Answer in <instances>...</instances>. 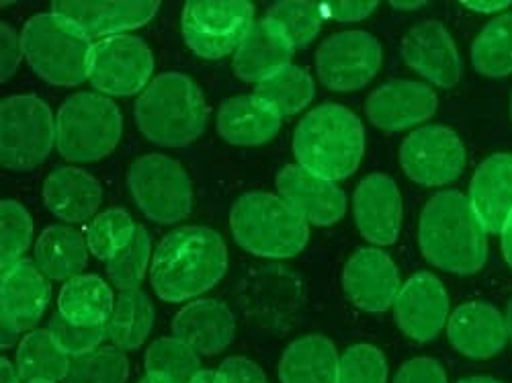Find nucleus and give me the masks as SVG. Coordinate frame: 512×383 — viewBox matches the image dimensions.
<instances>
[{
  "label": "nucleus",
  "instance_id": "obj_10",
  "mask_svg": "<svg viewBox=\"0 0 512 383\" xmlns=\"http://www.w3.org/2000/svg\"><path fill=\"white\" fill-rule=\"evenodd\" d=\"M252 25L254 7L240 0H195L185 5L181 17L185 44L203 60H220L236 54Z\"/></svg>",
  "mask_w": 512,
  "mask_h": 383
},
{
  "label": "nucleus",
  "instance_id": "obj_14",
  "mask_svg": "<svg viewBox=\"0 0 512 383\" xmlns=\"http://www.w3.org/2000/svg\"><path fill=\"white\" fill-rule=\"evenodd\" d=\"M449 295L441 279L429 271L412 275L394 302L398 328L418 343L435 340L449 322Z\"/></svg>",
  "mask_w": 512,
  "mask_h": 383
},
{
  "label": "nucleus",
  "instance_id": "obj_8",
  "mask_svg": "<svg viewBox=\"0 0 512 383\" xmlns=\"http://www.w3.org/2000/svg\"><path fill=\"white\" fill-rule=\"evenodd\" d=\"M56 146V117L33 95H13L0 105V162L13 173H29Z\"/></svg>",
  "mask_w": 512,
  "mask_h": 383
},
{
  "label": "nucleus",
  "instance_id": "obj_21",
  "mask_svg": "<svg viewBox=\"0 0 512 383\" xmlns=\"http://www.w3.org/2000/svg\"><path fill=\"white\" fill-rule=\"evenodd\" d=\"M447 338L469 359H490L508 343L506 316L488 302H467L449 316Z\"/></svg>",
  "mask_w": 512,
  "mask_h": 383
},
{
  "label": "nucleus",
  "instance_id": "obj_50",
  "mask_svg": "<svg viewBox=\"0 0 512 383\" xmlns=\"http://www.w3.org/2000/svg\"><path fill=\"white\" fill-rule=\"evenodd\" d=\"M0 373H3V381H0V383H23L17 365L11 363L9 359L0 361Z\"/></svg>",
  "mask_w": 512,
  "mask_h": 383
},
{
  "label": "nucleus",
  "instance_id": "obj_37",
  "mask_svg": "<svg viewBox=\"0 0 512 383\" xmlns=\"http://www.w3.org/2000/svg\"><path fill=\"white\" fill-rule=\"evenodd\" d=\"M130 361L117 347H99L87 355L72 357L62 383H127Z\"/></svg>",
  "mask_w": 512,
  "mask_h": 383
},
{
  "label": "nucleus",
  "instance_id": "obj_9",
  "mask_svg": "<svg viewBox=\"0 0 512 383\" xmlns=\"http://www.w3.org/2000/svg\"><path fill=\"white\" fill-rule=\"evenodd\" d=\"M127 187L142 214L162 226L177 224L193 211V183L183 164L166 154H144L127 173Z\"/></svg>",
  "mask_w": 512,
  "mask_h": 383
},
{
  "label": "nucleus",
  "instance_id": "obj_31",
  "mask_svg": "<svg viewBox=\"0 0 512 383\" xmlns=\"http://www.w3.org/2000/svg\"><path fill=\"white\" fill-rule=\"evenodd\" d=\"M154 326V304L142 289L119 291L115 295L113 314L105 330L111 345L121 351L140 349Z\"/></svg>",
  "mask_w": 512,
  "mask_h": 383
},
{
  "label": "nucleus",
  "instance_id": "obj_32",
  "mask_svg": "<svg viewBox=\"0 0 512 383\" xmlns=\"http://www.w3.org/2000/svg\"><path fill=\"white\" fill-rule=\"evenodd\" d=\"M23 383H58L66 379L70 357L58 347L48 328L27 332L17 347L15 361Z\"/></svg>",
  "mask_w": 512,
  "mask_h": 383
},
{
  "label": "nucleus",
  "instance_id": "obj_1",
  "mask_svg": "<svg viewBox=\"0 0 512 383\" xmlns=\"http://www.w3.org/2000/svg\"><path fill=\"white\" fill-rule=\"evenodd\" d=\"M228 271V246L207 226H181L154 250L150 283L160 300L181 304L216 287Z\"/></svg>",
  "mask_w": 512,
  "mask_h": 383
},
{
  "label": "nucleus",
  "instance_id": "obj_28",
  "mask_svg": "<svg viewBox=\"0 0 512 383\" xmlns=\"http://www.w3.org/2000/svg\"><path fill=\"white\" fill-rule=\"evenodd\" d=\"M340 357L330 338L308 334L293 340L279 361L281 383H338Z\"/></svg>",
  "mask_w": 512,
  "mask_h": 383
},
{
  "label": "nucleus",
  "instance_id": "obj_52",
  "mask_svg": "<svg viewBox=\"0 0 512 383\" xmlns=\"http://www.w3.org/2000/svg\"><path fill=\"white\" fill-rule=\"evenodd\" d=\"M426 3H422V0H414V3H410V0H394L392 7L394 9H402V11H416V9H422Z\"/></svg>",
  "mask_w": 512,
  "mask_h": 383
},
{
  "label": "nucleus",
  "instance_id": "obj_40",
  "mask_svg": "<svg viewBox=\"0 0 512 383\" xmlns=\"http://www.w3.org/2000/svg\"><path fill=\"white\" fill-rule=\"evenodd\" d=\"M33 236V220L29 211L13 199H5L0 203V240H3V252H0V263L3 273L13 269L21 257L31 246Z\"/></svg>",
  "mask_w": 512,
  "mask_h": 383
},
{
  "label": "nucleus",
  "instance_id": "obj_42",
  "mask_svg": "<svg viewBox=\"0 0 512 383\" xmlns=\"http://www.w3.org/2000/svg\"><path fill=\"white\" fill-rule=\"evenodd\" d=\"M48 330L54 336L58 347L68 355V357H80L87 355L103 345V340L107 338L105 326H78L66 320L60 312L52 314L48 322Z\"/></svg>",
  "mask_w": 512,
  "mask_h": 383
},
{
  "label": "nucleus",
  "instance_id": "obj_20",
  "mask_svg": "<svg viewBox=\"0 0 512 383\" xmlns=\"http://www.w3.org/2000/svg\"><path fill=\"white\" fill-rule=\"evenodd\" d=\"M160 11L156 0H121V3H95V0H58L52 13L78 27L84 35L111 37L144 27Z\"/></svg>",
  "mask_w": 512,
  "mask_h": 383
},
{
  "label": "nucleus",
  "instance_id": "obj_41",
  "mask_svg": "<svg viewBox=\"0 0 512 383\" xmlns=\"http://www.w3.org/2000/svg\"><path fill=\"white\" fill-rule=\"evenodd\" d=\"M338 383H388V361L373 345H353L340 357Z\"/></svg>",
  "mask_w": 512,
  "mask_h": 383
},
{
  "label": "nucleus",
  "instance_id": "obj_13",
  "mask_svg": "<svg viewBox=\"0 0 512 383\" xmlns=\"http://www.w3.org/2000/svg\"><path fill=\"white\" fill-rule=\"evenodd\" d=\"M467 162L461 138L445 125H424L400 146V166L422 187H443L457 181Z\"/></svg>",
  "mask_w": 512,
  "mask_h": 383
},
{
  "label": "nucleus",
  "instance_id": "obj_15",
  "mask_svg": "<svg viewBox=\"0 0 512 383\" xmlns=\"http://www.w3.org/2000/svg\"><path fill=\"white\" fill-rule=\"evenodd\" d=\"M343 289L363 312H388L402 289L400 271L381 248H359L343 271Z\"/></svg>",
  "mask_w": 512,
  "mask_h": 383
},
{
  "label": "nucleus",
  "instance_id": "obj_12",
  "mask_svg": "<svg viewBox=\"0 0 512 383\" xmlns=\"http://www.w3.org/2000/svg\"><path fill=\"white\" fill-rule=\"evenodd\" d=\"M383 50L375 35L361 29L326 37L316 52V72L326 89L336 93L359 91L377 76Z\"/></svg>",
  "mask_w": 512,
  "mask_h": 383
},
{
  "label": "nucleus",
  "instance_id": "obj_6",
  "mask_svg": "<svg viewBox=\"0 0 512 383\" xmlns=\"http://www.w3.org/2000/svg\"><path fill=\"white\" fill-rule=\"evenodd\" d=\"M21 46L31 70L52 87L70 89L89 80L93 39L52 11L23 25Z\"/></svg>",
  "mask_w": 512,
  "mask_h": 383
},
{
  "label": "nucleus",
  "instance_id": "obj_44",
  "mask_svg": "<svg viewBox=\"0 0 512 383\" xmlns=\"http://www.w3.org/2000/svg\"><path fill=\"white\" fill-rule=\"evenodd\" d=\"M23 58L21 35L13 25L3 21L0 23V78H3V82L17 74Z\"/></svg>",
  "mask_w": 512,
  "mask_h": 383
},
{
  "label": "nucleus",
  "instance_id": "obj_36",
  "mask_svg": "<svg viewBox=\"0 0 512 383\" xmlns=\"http://www.w3.org/2000/svg\"><path fill=\"white\" fill-rule=\"evenodd\" d=\"M138 224L121 207H111L103 214H97L89 226L84 228L89 252L99 261H111L117 252H121L132 242Z\"/></svg>",
  "mask_w": 512,
  "mask_h": 383
},
{
  "label": "nucleus",
  "instance_id": "obj_38",
  "mask_svg": "<svg viewBox=\"0 0 512 383\" xmlns=\"http://www.w3.org/2000/svg\"><path fill=\"white\" fill-rule=\"evenodd\" d=\"M152 254V238L150 232L138 224L132 242L107 263V275L119 291L140 289V283L146 279V271Z\"/></svg>",
  "mask_w": 512,
  "mask_h": 383
},
{
  "label": "nucleus",
  "instance_id": "obj_2",
  "mask_svg": "<svg viewBox=\"0 0 512 383\" xmlns=\"http://www.w3.org/2000/svg\"><path fill=\"white\" fill-rule=\"evenodd\" d=\"M418 242L424 259L447 273L474 275L488 261V232L469 199L455 189L424 205Z\"/></svg>",
  "mask_w": 512,
  "mask_h": 383
},
{
  "label": "nucleus",
  "instance_id": "obj_22",
  "mask_svg": "<svg viewBox=\"0 0 512 383\" xmlns=\"http://www.w3.org/2000/svg\"><path fill=\"white\" fill-rule=\"evenodd\" d=\"M295 48L287 33L271 19L254 21L234 54V72L254 87L291 66Z\"/></svg>",
  "mask_w": 512,
  "mask_h": 383
},
{
  "label": "nucleus",
  "instance_id": "obj_29",
  "mask_svg": "<svg viewBox=\"0 0 512 383\" xmlns=\"http://www.w3.org/2000/svg\"><path fill=\"white\" fill-rule=\"evenodd\" d=\"M33 263L50 281L68 283L89 263L87 238L70 226H48L35 242Z\"/></svg>",
  "mask_w": 512,
  "mask_h": 383
},
{
  "label": "nucleus",
  "instance_id": "obj_49",
  "mask_svg": "<svg viewBox=\"0 0 512 383\" xmlns=\"http://www.w3.org/2000/svg\"><path fill=\"white\" fill-rule=\"evenodd\" d=\"M502 254H504V259H506V263L510 265V269H512V214H510V218L506 220V224H504V228H502Z\"/></svg>",
  "mask_w": 512,
  "mask_h": 383
},
{
  "label": "nucleus",
  "instance_id": "obj_24",
  "mask_svg": "<svg viewBox=\"0 0 512 383\" xmlns=\"http://www.w3.org/2000/svg\"><path fill=\"white\" fill-rule=\"evenodd\" d=\"M52 297L48 277L37 269L33 261H19L13 269L3 273L0 283V318L15 324L21 332L31 328L46 314Z\"/></svg>",
  "mask_w": 512,
  "mask_h": 383
},
{
  "label": "nucleus",
  "instance_id": "obj_23",
  "mask_svg": "<svg viewBox=\"0 0 512 383\" xmlns=\"http://www.w3.org/2000/svg\"><path fill=\"white\" fill-rule=\"evenodd\" d=\"M173 336L183 340L197 355L213 357L224 353L236 334L230 308L218 300H195L173 318Z\"/></svg>",
  "mask_w": 512,
  "mask_h": 383
},
{
  "label": "nucleus",
  "instance_id": "obj_16",
  "mask_svg": "<svg viewBox=\"0 0 512 383\" xmlns=\"http://www.w3.org/2000/svg\"><path fill=\"white\" fill-rule=\"evenodd\" d=\"M404 62L422 78L441 89H453L463 74L455 41L441 21L429 19L414 25L400 46Z\"/></svg>",
  "mask_w": 512,
  "mask_h": 383
},
{
  "label": "nucleus",
  "instance_id": "obj_5",
  "mask_svg": "<svg viewBox=\"0 0 512 383\" xmlns=\"http://www.w3.org/2000/svg\"><path fill=\"white\" fill-rule=\"evenodd\" d=\"M230 230L240 248L265 259H291L310 242V224L279 195L250 191L230 209Z\"/></svg>",
  "mask_w": 512,
  "mask_h": 383
},
{
  "label": "nucleus",
  "instance_id": "obj_25",
  "mask_svg": "<svg viewBox=\"0 0 512 383\" xmlns=\"http://www.w3.org/2000/svg\"><path fill=\"white\" fill-rule=\"evenodd\" d=\"M41 197L52 216L68 224H82L97 216L103 203V187L87 170L62 166L48 175Z\"/></svg>",
  "mask_w": 512,
  "mask_h": 383
},
{
  "label": "nucleus",
  "instance_id": "obj_53",
  "mask_svg": "<svg viewBox=\"0 0 512 383\" xmlns=\"http://www.w3.org/2000/svg\"><path fill=\"white\" fill-rule=\"evenodd\" d=\"M457 383H504V381L494 379V377H488V375H480V377H465V379H459Z\"/></svg>",
  "mask_w": 512,
  "mask_h": 383
},
{
  "label": "nucleus",
  "instance_id": "obj_11",
  "mask_svg": "<svg viewBox=\"0 0 512 383\" xmlns=\"http://www.w3.org/2000/svg\"><path fill=\"white\" fill-rule=\"evenodd\" d=\"M154 56L144 39L121 33L99 39L89 60V80L107 97H132L152 82Z\"/></svg>",
  "mask_w": 512,
  "mask_h": 383
},
{
  "label": "nucleus",
  "instance_id": "obj_51",
  "mask_svg": "<svg viewBox=\"0 0 512 383\" xmlns=\"http://www.w3.org/2000/svg\"><path fill=\"white\" fill-rule=\"evenodd\" d=\"M193 383H220V381H218V371L201 369V371L197 373V377L193 379Z\"/></svg>",
  "mask_w": 512,
  "mask_h": 383
},
{
  "label": "nucleus",
  "instance_id": "obj_17",
  "mask_svg": "<svg viewBox=\"0 0 512 383\" xmlns=\"http://www.w3.org/2000/svg\"><path fill=\"white\" fill-rule=\"evenodd\" d=\"M353 214L367 242L373 246L396 244L404 218L402 195L396 181L383 173L367 175L355 189Z\"/></svg>",
  "mask_w": 512,
  "mask_h": 383
},
{
  "label": "nucleus",
  "instance_id": "obj_19",
  "mask_svg": "<svg viewBox=\"0 0 512 383\" xmlns=\"http://www.w3.org/2000/svg\"><path fill=\"white\" fill-rule=\"evenodd\" d=\"M439 109L437 93L424 82L392 80L365 101L369 121L383 132H400L431 119Z\"/></svg>",
  "mask_w": 512,
  "mask_h": 383
},
{
  "label": "nucleus",
  "instance_id": "obj_56",
  "mask_svg": "<svg viewBox=\"0 0 512 383\" xmlns=\"http://www.w3.org/2000/svg\"><path fill=\"white\" fill-rule=\"evenodd\" d=\"M140 383H150V379H148V377H144Z\"/></svg>",
  "mask_w": 512,
  "mask_h": 383
},
{
  "label": "nucleus",
  "instance_id": "obj_54",
  "mask_svg": "<svg viewBox=\"0 0 512 383\" xmlns=\"http://www.w3.org/2000/svg\"><path fill=\"white\" fill-rule=\"evenodd\" d=\"M506 328H508V338L512 343V297L508 300V308H506Z\"/></svg>",
  "mask_w": 512,
  "mask_h": 383
},
{
  "label": "nucleus",
  "instance_id": "obj_35",
  "mask_svg": "<svg viewBox=\"0 0 512 383\" xmlns=\"http://www.w3.org/2000/svg\"><path fill=\"white\" fill-rule=\"evenodd\" d=\"M474 68L488 78L512 74V11L496 15L472 44Z\"/></svg>",
  "mask_w": 512,
  "mask_h": 383
},
{
  "label": "nucleus",
  "instance_id": "obj_46",
  "mask_svg": "<svg viewBox=\"0 0 512 383\" xmlns=\"http://www.w3.org/2000/svg\"><path fill=\"white\" fill-rule=\"evenodd\" d=\"M379 5L375 0H367V3H326L322 5L324 17H330L334 21H343V23H353V21H363L371 13H375Z\"/></svg>",
  "mask_w": 512,
  "mask_h": 383
},
{
  "label": "nucleus",
  "instance_id": "obj_3",
  "mask_svg": "<svg viewBox=\"0 0 512 383\" xmlns=\"http://www.w3.org/2000/svg\"><path fill=\"white\" fill-rule=\"evenodd\" d=\"M291 150L310 173L332 183L349 179L365 154L363 121L343 105H318L297 123Z\"/></svg>",
  "mask_w": 512,
  "mask_h": 383
},
{
  "label": "nucleus",
  "instance_id": "obj_27",
  "mask_svg": "<svg viewBox=\"0 0 512 383\" xmlns=\"http://www.w3.org/2000/svg\"><path fill=\"white\" fill-rule=\"evenodd\" d=\"M283 117L254 95H238L222 103L218 134L232 146L254 148L271 142L281 130Z\"/></svg>",
  "mask_w": 512,
  "mask_h": 383
},
{
  "label": "nucleus",
  "instance_id": "obj_33",
  "mask_svg": "<svg viewBox=\"0 0 512 383\" xmlns=\"http://www.w3.org/2000/svg\"><path fill=\"white\" fill-rule=\"evenodd\" d=\"M144 367L150 383H193L201 371V355L177 336H162L148 347Z\"/></svg>",
  "mask_w": 512,
  "mask_h": 383
},
{
  "label": "nucleus",
  "instance_id": "obj_43",
  "mask_svg": "<svg viewBox=\"0 0 512 383\" xmlns=\"http://www.w3.org/2000/svg\"><path fill=\"white\" fill-rule=\"evenodd\" d=\"M394 383H447V373L431 357H414L398 369Z\"/></svg>",
  "mask_w": 512,
  "mask_h": 383
},
{
  "label": "nucleus",
  "instance_id": "obj_39",
  "mask_svg": "<svg viewBox=\"0 0 512 383\" xmlns=\"http://www.w3.org/2000/svg\"><path fill=\"white\" fill-rule=\"evenodd\" d=\"M267 19L275 21L291 39L295 50L310 46L320 33L324 11L322 5L304 3V0H285L269 9Z\"/></svg>",
  "mask_w": 512,
  "mask_h": 383
},
{
  "label": "nucleus",
  "instance_id": "obj_26",
  "mask_svg": "<svg viewBox=\"0 0 512 383\" xmlns=\"http://www.w3.org/2000/svg\"><path fill=\"white\" fill-rule=\"evenodd\" d=\"M469 203L488 234H500L512 214V154L486 158L469 183Z\"/></svg>",
  "mask_w": 512,
  "mask_h": 383
},
{
  "label": "nucleus",
  "instance_id": "obj_47",
  "mask_svg": "<svg viewBox=\"0 0 512 383\" xmlns=\"http://www.w3.org/2000/svg\"><path fill=\"white\" fill-rule=\"evenodd\" d=\"M510 0H463V7L482 15H502V11L510 9Z\"/></svg>",
  "mask_w": 512,
  "mask_h": 383
},
{
  "label": "nucleus",
  "instance_id": "obj_18",
  "mask_svg": "<svg viewBox=\"0 0 512 383\" xmlns=\"http://www.w3.org/2000/svg\"><path fill=\"white\" fill-rule=\"evenodd\" d=\"M277 193L312 226H332L347 211V195L336 183L300 164L283 166L275 177Z\"/></svg>",
  "mask_w": 512,
  "mask_h": 383
},
{
  "label": "nucleus",
  "instance_id": "obj_45",
  "mask_svg": "<svg viewBox=\"0 0 512 383\" xmlns=\"http://www.w3.org/2000/svg\"><path fill=\"white\" fill-rule=\"evenodd\" d=\"M220 383H269L265 371L246 357H228L218 369Z\"/></svg>",
  "mask_w": 512,
  "mask_h": 383
},
{
  "label": "nucleus",
  "instance_id": "obj_30",
  "mask_svg": "<svg viewBox=\"0 0 512 383\" xmlns=\"http://www.w3.org/2000/svg\"><path fill=\"white\" fill-rule=\"evenodd\" d=\"M111 287L97 275H78L64 283L58 297V312L78 326H105L113 314Z\"/></svg>",
  "mask_w": 512,
  "mask_h": 383
},
{
  "label": "nucleus",
  "instance_id": "obj_7",
  "mask_svg": "<svg viewBox=\"0 0 512 383\" xmlns=\"http://www.w3.org/2000/svg\"><path fill=\"white\" fill-rule=\"evenodd\" d=\"M123 117L119 107L99 93L70 95L56 115V148L68 162H97L119 144Z\"/></svg>",
  "mask_w": 512,
  "mask_h": 383
},
{
  "label": "nucleus",
  "instance_id": "obj_34",
  "mask_svg": "<svg viewBox=\"0 0 512 383\" xmlns=\"http://www.w3.org/2000/svg\"><path fill=\"white\" fill-rule=\"evenodd\" d=\"M254 97L267 103L277 115L291 117L302 113L316 95V84L310 72L297 66H287L279 74L254 87Z\"/></svg>",
  "mask_w": 512,
  "mask_h": 383
},
{
  "label": "nucleus",
  "instance_id": "obj_48",
  "mask_svg": "<svg viewBox=\"0 0 512 383\" xmlns=\"http://www.w3.org/2000/svg\"><path fill=\"white\" fill-rule=\"evenodd\" d=\"M19 334H21V330L15 324H11L5 318H0V345H3L5 351L13 349L17 345Z\"/></svg>",
  "mask_w": 512,
  "mask_h": 383
},
{
  "label": "nucleus",
  "instance_id": "obj_4",
  "mask_svg": "<svg viewBox=\"0 0 512 383\" xmlns=\"http://www.w3.org/2000/svg\"><path fill=\"white\" fill-rule=\"evenodd\" d=\"M134 115L146 140L162 148H185L205 132L209 109L193 78L164 72L142 91Z\"/></svg>",
  "mask_w": 512,
  "mask_h": 383
},
{
  "label": "nucleus",
  "instance_id": "obj_55",
  "mask_svg": "<svg viewBox=\"0 0 512 383\" xmlns=\"http://www.w3.org/2000/svg\"><path fill=\"white\" fill-rule=\"evenodd\" d=\"M510 119H512V93H510Z\"/></svg>",
  "mask_w": 512,
  "mask_h": 383
}]
</instances>
